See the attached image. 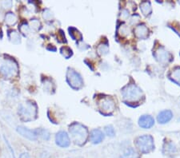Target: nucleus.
Masks as SVG:
<instances>
[{
  "label": "nucleus",
  "mask_w": 180,
  "mask_h": 158,
  "mask_svg": "<svg viewBox=\"0 0 180 158\" xmlns=\"http://www.w3.org/2000/svg\"><path fill=\"white\" fill-rule=\"evenodd\" d=\"M72 139L76 145H82L87 141L88 137L87 129L79 123H73L69 128Z\"/></svg>",
  "instance_id": "nucleus-1"
},
{
  "label": "nucleus",
  "mask_w": 180,
  "mask_h": 158,
  "mask_svg": "<svg viewBox=\"0 0 180 158\" xmlns=\"http://www.w3.org/2000/svg\"><path fill=\"white\" fill-rule=\"evenodd\" d=\"M18 113L23 121L30 122L37 117V105L33 101H28L20 105L18 108Z\"/></svg>",
  "instance_id": "nucleus-2"
},
{
  "label": "nucleus",
  "mask_w": 180,
  "mask_h": 158,
  "mask_svg": "<svg viewBox=\"0 0 180 158\" xmlns=\"http://www.w3.org/2000/svg\"><path fill=\"white\" fill-rule=\"evenodd\" d=\"M122 94L124 99L131 102L139 101L143 96L141 89L135 84H131L124 87L122 91Z\"/></svg>",
  "instance_id": "nucleus-3"
},
{
  "label": "nucleus",
  "mask_w": 180,
  "mask_h": 158,
  "mask_svg": "<svg viewBox=\"0 0 180 158\" xmlns=\"http://www.w3.org/2000/svg\"><path fill=\"white\" fill-rule=\"evenodd\" d=\"M136 146L143 153H149L154 149V139L150 135L140 136L136 139Z\"/></svg>",
  "instance_id": "nucleus-4"
},
{
  "label": "nucleus",
  "mask_w": 180,
  "mask_h": 158,
  "mask_svg": "<svg viewBox=\"0 0 180 158\" xmlns=\"http://www.w3.org/2000/svg\"><path fill=\"white\" fill-rule=\"evenodd\" d=\"M0 72L6 78H11L18 75V67L14 59H6L0 68Z\"/></svg>",
  "instance_id": "nucleus-5"
},
{
  "label": "nucleus",
  "mask_w": 180,
  "mask_h": 158,
  "mask_svg": "<svg viewBox=\"0 0 180 158\" xmlns=\"http://www.w3.org/2000/svg\"><path fill=\"white\" fill-rule=\"evenodd\" d=\"M67 80L69 85L73 89H80L83 85V81L81 76L72 69H68L67 70Z\"/></svg>",
  "instance_id": "nucleus-6"
},
{
  "label": "nucleus",
  "mask_w": 180,
  "mask_h": 158,
  "mask_svg": "<svg viewBox=\"0 0 180 158\" xmlns=\"http://www.w3.org/2000/svg\"><path fill=\"white\" fill-rule=\"evenodd\" d=\"M99 109L103 110V114H110L114 111L115 108V103L113 98L111 97H104L100 99L99 101Z\"/></svg>",
  "instance_id": "nucleus-7"
},
{
  "label": "nucleus",
  "mask_w": 180,
  "mask_h": 158,
  "mask_svg": "<svg viewBox=\"0 0 180 158\" xmlns=\"http://www.w3.org/2000/svg\"><path fill=\"white\" fill-rule=\"evenodd\" d=\"M55 141H56V144L60 146V147H63V148L68 147L70 144H71V141H70L69 136L67 135V133L64 131H60L56 134Z\"/></svg>",
  "instance_id": "nucleus-8"
},
{
  "label": "nucleus",
  "mask_w": 180,
  "mask_h": 158,
  "mask_svg": "<svg viewBox=\"0 0 180 158\" xmlns=\"http://www.w3.org/2000/svg\"><path fill=\"white\" fill-rule=\"evenodd\" d=\"M17 131L18 134H20L22 137L27 138L29 140L34 141L37 139L38 137V131H33V130H30L28 129H26L22 126H18L17 128Z\"/></svg>",
  "instance_id": "nucleus-9"
},
{
  "label": "nucleus",
  "mask_w": 180,
  "mask_h": 158,
  "mask_svg": "<svg viewBox=\"0 0 180 158\" xmlns=\"http://www.w3.org/2000/svg\"><path fill=\"white\" fill-rule=\"evenodd\" d=\"M154 118L150 115H143L139 120V125L143 129H150L154 126Z\"/></svg>",
  "instance_id": "nucleus-10"
},
{
  "label": "nucleus",
  "mask_w": 180,
  "mask_h": 158,
  "mask_svg": "<svg viewBox=\"0 0 180 158\" xmlns=\"http://www.w3.org/2000/svg\"><path fill=\"white\" fill-rule=\"evenodd\" d=\"M148 29L144 24H140L137 26L135 29V34L140 39H145L147 38Z\"/></svg>",
  "instance_id": "nucleus-11"
},
{
  "label": "nucleus",
  "mask_w": 180,
  "mask_h": 158,
  "mask_svg": "<svg viewBox=\"0 0 180 158\" xmlns=\"http://www.w3.org/2000/svg\"><path fill=\"white\" fill-rule=\"evenodd\" d=\"M173 118V114L170 110H163L158 115V122L160 124H165L170 122Z\"/></svg>",
  "instance_id": "nucleus-12"
},
{
  "label": "nucleus",
  "mask_w": 180,
  "mask_h": 158,
  "mask_svg": "<svg viewBox=\"0 0 180 158\" xmlns=\"http://www.w3.org/2000/svg\"><path fill=\"white\" fill-rule=\"evenodd\" d=\"M90 138H91V141L93 144H99V143L103 141L104 136H103L102 131H100L99 130H94L93 131L91 132Z\"/></svg>",
  "instance_id": "nucleus-13"
},
{
  "label": "nucleus",
  "mask_w": 180,
  "mask_h": 158,
  "mask_svg": "<svg viewBox=\"0 0 180 158\" xmlns=\"http://www.w3.org/2000/svg\"><path fill=\"white\" fill-rule=\"evenodd\" d=\"M155 56L160 62H166L168 60V53L163 48H158L155 53Z\"/></svg>",
  "instance_id": "nucleus-14"
},
{
  "label": "nucleus",
  "mask_w": 180,
  "mask_h": 158,
  "mask_svg": "<svg viewBox=\"0 0 180 158\" xmlns=\"http://www.w3.org/2000/svg\"><path fill=\"white\" fill-rule=\"evenodd\" d=\"M5 22L9 26H14V25L16 24L17 22V16L14 13H7L5 16Z\"/></svg>",
  "instance_id": "nucleus-15"
},
{
  "label": "nucleus",
  "mask_w": 180,
  "mask_h": 158,
  "mask_svg": "<svg viewBox=\"0 0 180 158\" xmlns=\"http://www.w3.org/2000/svg\"><path fill=\"white\" fill-rule=\"evenodd\" d=\"M122 158H140V156L139 154L138 153L136 150L132 148H130L126 150L125 152L123 154Z\"/></svg>",
  "instance_id": "nucleus-16"
},
{
  "label": "nucleus",
  "mask_w": 180,
  "mask_h": 158,
  "mask_svg": "<svg viewBox=\"0 0 180 158\" xmlns=\"http://www.w3.org/2000/svg\"><path fill=\"white\" fill-rule=\"evenodd\" d=\"M9 39L10 42L14 44H19L21 42V37L18 32L15 31H9Z\"/></svg>",
  "instance_id": "nucleus-17"
},
{
  "label": "nucleus",
  "mask_w": 180,
  "mask_h": 158,
  "mask_svg": "<svg viewBox=\"0 0 180 158\" xmlns=\"http://www.w3.org/2000/svg\"><path fill=\"white\" fill-rule=\"evenodd\" d=\"M140 10L144 15H148L151 13V5L150 2H143L140 4Z\"/></svg>",
  "instance_id": "nucleus-18"
},
{
  "label": "nucleus",
  "mask_w": 180,
  "mask_h": 158,
  "mask_svg": "<svg viewBox=\"0 0 180 158\" xmlns=\"http://www.w3.org/2000/svg\"><path fill=\"white\" fill-rule=\"evenodd\" d=\"M69 32H70V35L71 36V38L75 40H82L83 39V36H82L81 33L78 31L77 29L75 28V27H70L69 28Z\"/></svg>",
  "instance_id": "nucleus-19"
},
{
  "label": "nucleus",
  "mask_w": 180,
  "mask_h": 158,
  "mask_svg": "<svg viewBox=\"0 0 180 158\" xmlns=\"http://www.w3.org/2000/svg\"><path fill=\"white\" fill-rule=\"evenodd\" d=\"M61 54L64 56L66 58H69L72 55V51L71 48L67 47H63L61 48Z\"/></svg>",
  "instance_id": "nucleus-20"
},
{
  "label": "nucleus",
  "mask_w": 180,
  "mask_h": 158,
  "mask_svg": "<svg viewBox=\"0 0 180 158\" xmlns=\"http://www.w3.org/2000/svg\"><path fill=\"white\" fill-rule=\"evenodd\" d=\"M98 52H99V55H105L108 52V44L106 43H102V44L99 45V47H98Z\"/></svg>",
  "instance_id": "nucleus-21"
},
{
  "label": "nucleus",
  "mask_w": 180,
  "mask_h": 158,
  "mask_svg": "<svg viewBox=\"0 0 180 158\" xmlns=\"http://www.w3.org/2000/svg\"><path fill=\"white\" fill-rule=\"evenodd\" d=\"M19 31L24 35H28L29 33H30V27L26 23H22L19 26Z\"/></svg>",
  "instance_id": "nucleus-22"
},
{
  "label": "nucleus",
  "mask_w": 180,
  "mask_h": 158,
  "mask_svg": "<svg viewBox=\"0 0 180 158\" xmlns=\"http://www.w3.org/2000/svg\"><path fill=\"white\" fill-rule=\"evenodd\" d=\"M105 132L107 135L108 137H114L115 135V129L112 126H107L105 127Z\"/></svg>",
  "instance_id": "nucleus-23"
},
{
  "label": "nucleus",
  "mask_w": 180,
  "mask_h": 158,
  "mask_svg": "<svg viewBox=\"0 0 180 158\" xmlns=\"http://www.w3.org/2000/svg\"><path fill=\"white\" fill-rule=\"evenodd\" d=\"M172 77L176 82H178L180 85V68L175 69L172 72Z\"/></svg>",
  "instance_id": "nucleus-24"
},
{
  "label": "nucleus",
  "mask_w": 180,
  "mask_h": 158,
  "mask_svg": "<svg viewBox=\"0 0 180 158\" xmlns=\"http://www.w3.org/2000/svg\"><path fill=\"white\" fill-rule=\"evenodd\" d=\"M37 131H38V135L42 137L44 140H48L49 138H50V134H49V132L47 130H37Z\"/></svg>",
  "instance_id": "nucleus-25"
},
{
  "label": "nucleus",
  "mask_w": 180,
  "mask_h": 158,
  "mask_svg": "<svg viewBox=\"0 0 180 158\" xmlns=\"http://www.w3.org/2000/svg\"><path fill=\"white\" fill-rule=\"evenodd\" d=\"M30 26L35 31H38L39 28H40V22L39 20L37 19H33V20L30 21Z\"/></svg>",
  "instance_id": "nucleus-26"
},
{
  "label": "nucleus",
  "mask_w": 180,
  "mask_h": 158,
  "mask_svg": "<svg viewBox=\"0 0 180 158\" xmlns=\"http://www.w3.org/2000/svg\"><path fill=\"white\" fill-rule=\"evenodd\" d=\"M164 150H166V152H165V153H166V152H170V153H173V152H174V151H175V147H174V145H173V144H169L167 145L164 148Z\"/></svg>",
  "instance_id": "nucleus-27"
},
{
  "label": "nucleus",
  "mask_w": 180,
  "mask_h": 158,
  "mask_svg": "<svg viewBox=\"0 0 180 158\" xmlns=\"http://www.w3.org/2000/svg\"><path fill=\"white\" fill-rule=\"evenodd\" d=\"M52 17V13L50 11V10H46L43 13V18L45 19H51Z\"/></svg>",
  "instance_id": "nucleus-28"
},
{
  "label": "nucleus",
  "mask_w": 180,
  "mask_h": 158,
  "mask_svg": "<svg viewBox=\"0 0 180 158\" xmlns=\"http://www.w3.org/2000/svg\"><path fill=\"white\" fill-rule=\"evenodd\" d=\"M2 6L3 8L9 9L12 6V2H11V1H3L2 2Z\"/></svg>",
  "instance_id": "nucleus-29"
},
{
  "label": "nucleus",
  "mask_w": 180,
  "mask_h": 158,
  "mask_svg": "<svg viewBox=\"0 0 180 158\" xmlns=\"http://www.w3.org/2000/svg\"><path fill=\"white\" fill-rule=\"evenodd\" d=\"M19 158H30V156H29L28 153H26V152H24V153L21 154L20 156H19Z\"/></svg>",
  "instance_id": "nucleus-30"
}]
</instances>
